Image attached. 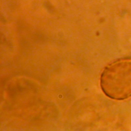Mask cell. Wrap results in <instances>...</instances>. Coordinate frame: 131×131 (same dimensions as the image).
I'll use <instances>...</instances> for the list:
<instances>
[{
	"label": "cell",
	"instance_id": "cell-1",
	"mask_svg": "<svg viewBox=\"0 0 131 131\" xmlns=\"http://www.w3.org/2000/svg\"><path fill=\"white\" fill-rule=\"evenodd\" d=\"M100 82L103 93L111 99L122 100L131 97V57L120 58L107 65Z\"/></svg>",
	"mask_w": 131,
	"mask_h": 131
}]
</instances>
